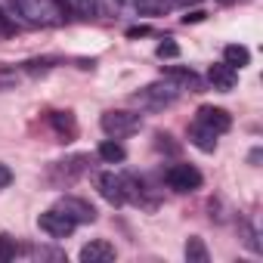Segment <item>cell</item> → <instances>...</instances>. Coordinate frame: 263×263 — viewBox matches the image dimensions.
<instances>
[{
	"instance_id": "cell-1",
	"label": "cell",
	"mask_w": 263,
	"mask_h": 263,
	"mask_svg": "<svg viewBox=\"0 0 263 263\" xmlns=\"http://www.w3.org/2000/svg\"><path fill=\"white\" fill-rule=\"evenodd\" d=\"M102 130L111 137V140H124V137H130V134H137L140 130V115H134V111H105L102 115Z\"/></svg>"
},
{
	"instance_id": "cell-2",
	"label": "cell",
	"mask_w": 263,
	"mask_h": 263,
	"mask_svg": "<svg viewBox=\"0 0 263 263\" xmlns=\"http://www.w3.org/2000/svg\"><path fill=\"white\" fill-rule=\"evenodd\" d=\"M164 180H167V186L174 192H195L204 183L201 174H198V167H192V164H174V167H167Z\"/></svg>"
},
{
	"instance_id": "cell-3",
	"label": "cell",
	"mask_w": 263,
	"mask_h": 263,
	"mask_svg": "<svg viewBox=\"0 0 263 263\" xmlns=\"http://www.w3.org/2000/svg\"><path fill=\"white\" fill-rule=\"evenodd\" d=\"M37 226L50 235V238H68L74 229H78V223L65 214V211H59V208H53V211H44L41 217H37Z\"/></svg>"
},
{
	"instance_id": "cell-4",
	"label": "cell",
	"mask_w": 263,
	"mask_h": 263,
	"mask_svg": "<svg viewBox=\"0 0 263 263\" xmlns=\"http://www.w3.org/2000/svg\"><path fill=\"white\" fill-rule=\"evenodd\" d=\"M96 189H99V195H102L108 204H124V201H127V198H124V177H118V174H111V171L96 174Z\"/></svg>"
},
{
	"instance_id": "cell-5",
	"label": "cell",
	"mask_w": 263,
	"mask_h": 263,
	"mask_svg": "<svg viewBox=\"0 0 263 263\" xmlns=\"http://www.w3.org/2000/svg\"><path fill=\"white\" fill-rule=\"evenodd\" d=\"M177 93H180L177 84H152V87H146L143 93H137V102L161 108V105H171V102L177 99Z\"/></svg>"
},
{
	"instance_id": "cell-6",
	"label": "cell",
	"mask_w": 263,
	"mask_h": 263,
	"mask_svg": "<svg viewBox=\"0 0 263 263\" xmlns=\"http://www.w3.org/2000/svg\"><path fill=\"white\" fill-rule=\"evenodd\" d=\"M198 121H201L204 127H211L217 137H220V134H226V130L232 127V118H229V111H226V108H214V105H204V108H198Z\"/></svg>"
},
{
	"instance_id": "cell-7",
	"label": "cell",
	"mask_w": 263,
	"mask_h": 263,
	"mask_svg": "<svg viewBox=\"0 0 263 263\" xmlns=\"http://www.w3.org/2000/svg\"><path fill=\"white\" fill-rule=\"evenodd\" d=\"M59 211H65L74 223H93L96 220V208L90 201H84V198H62Z\"/></svg>"
},
{
	"instance_id": "cell-8",
	"label": "cell",
	"mask_w": 263,
	"mask_h": 263,
	"mask_svg": "<svg viewBox=\"0 0 263 263\" xmlns=\"http://www.w3.org/2000/svg\"><path fill=\"white\" fill-rule=\"evenodd\" d=\"M81 260L84 263H111L115 260V248L105 238H96V241H90V245L81 248Z\"/></svg>"
},
{
	"instance_id": "cell-9",
	"label": "cell",
	"mask_w": 263,
	"mask_h": 263,
	"mask_svg": "<svg viewBox=\"0 0 263 263\" xmlns=\"http://www.w3.org/2000/svg\"><path fill=\"white\" fill-rule=\"evenodd\" d=\"M208 81L214 84V90H232L235 81H238V74H235V68H229L226 62H214V65L208 68Z\"/></svg>"
},
{
	"instance_id": "cell-10",
	"label": "cell",
	"mask_w": 263,
	"mask_h": 263,
	"mask_svg": "<svg viewBox=\"0 0 263 263\" xmlns=\"http://www.w3.org/2000/svg\"><path fill=\"white\" fill-rule=\"evenodd\" d=\"M189 143L195 146V149H201V152H214L217 149V134L211 127H204L201 121H195L192 127H189Z\"/></svg>"
},
{
	"instance_id": "cell-11",
	"label": "cell",
	"mask_w": 263,
	"mask_h": 263,
	"mask_svg": "<svg viewBox=\"0 0 263 263\" xmlns=\"http://www.w3.org/2000/svg\"><path fill=\"white\" fill-rule=\"evenodd\" d=\"M164 74L177 84V90H183V87H192L195 93L201 90V78H198L192 68H164Z\"/></svg>"
},
{
	"instance_id": "cell-12",
	"label": "cell",
	"mask_w": 263,
	"mask_h": 263,
	"mask_svg": "<svg viewBox=\"0 0 263 263\" xmlns=\"http://www.w3.org/2000/svg\"><path fill=\"white\" fill-rule=\"evenodd\" d=\"M223 62L229 65V68H245V65H251V50L248 47H241V44H229L226 50H223Z\"/></svg>"
},
{
	"instance_id": "cell-13",
	"label": "cell",
	"mask_w": 263,
	"mask_h": 263,
	"mask_svg": "<svg viewBox=\"0 0 263 263\" xmlns=\"http://www.w3.org/2000/svg\"><path fill=\"white\" fill-rule=\"evenodd\" d=\"M99 158L102 161H108V164H121L124 158H127V152H124V146L121 143H115V140H105V143H99Z\"/></svg>"
},
{
	"instance_id": "cell-14",
	"label": "cell",
	"mask_w": 263,
	"mask_h": 263,
	"mask_svg": "<svg viewBox=\"0 0 263 263\" xmlns=\"http://www.w3.org/2000/svg\"><path fill=\"white\" fill-rule=\"evenodd\" d=\"M186 260L189 263H208L211 260V254H208V248H204L201 238H189L186 241Z\"/></svg>"
},
{
	"instance_id": "cell-15",
	"label": "cell",
	"mask_w": 263,
	"mask_h": 263,
	"mask_svg": "<svg viewBox=\"0 0 263 263\" xmlns=\"http://www.w3.org/2000/svg\"><path fill=\"white\" fill-rule=\"evenodd\" d=\"M53 127L59 130L62 137H74V118H71V111H56L53 115Z\"/></svg>"
},
{
	"instance_id": "cell-16",
	"label": "cell",
	"mask_w": 263,
	"mask_h": 263,
	"mask_svg": "<svg viewBox=\"0 0 263 263\" xmlns=\"http://www.w3.org/2000/svg\"><path fill=\"white\" fill-rule=\"evenodd\" d=\"M16 254H19V248H16V238H13V235H7V232H0V263H10V260H16Z\"/></svg>"
},
{
	"instance_id": "cell-17",
	"label": "cell",
	"mask_w": 263,
	"mask_h": 263,
	"mask_svg": "<svg viewBox=\"0 0 263 263\" xmlns=\"http://www.w3.org/2000/svg\"><path fill=\"white\" fill-rule=\"evenodd\" d=\"M65 4H68L78 16H84V19H90V16L99 13V4H96V0H65Z\"/></svg>"
},
{
	"instance_id": "cell-18",
	"label": "cell",
	"mask_w": 263,
	"mask_h": 263,
	"mask_svg": "<svg viewBox=\"0 0 263 263\" xmlns=\"http://www.w3.org/2000/svg\"><path fill=\"white\" fill-rule=\"evenodd\" d=\"M155 53H158L161 59H177V56H180V44H174V41H161Z\"/></svg>"
},
{
	"instance_id": "cell-19",
	"label": "cell",
	"mask_w": 263,
	"mask_h": 263,
	"mask_svg": "<svg viewBox=\"0 0 263 263\" xmlns=\"http://www.w3.org/2000/svg\"><path fill=\"white\" fill-rule=\"evenodd\" d=\"M4 4L10 7V13H16L19 19H25L28 16V0H4Z\"/></svg>"
},
{
	"instance_id": "cell-20",
	"label": "cell",
	"mask_w": 263,
	"mask_h": 263,
	"mask_svg": "<svg viewBox=\"0 0 263 263\" xmlns=\"http://www.w3.org/2000/svg\"><path fill=\"white\" fill-rule=\"evenodd\" d=\"M10 183H13V171L7 164H0V189H7Z\"/></svg>"
},
{
	"instance_id": "cell-21",
	"label": "cell",
	"mask_w": 263,
	"mask_h": 263,
	"mask_svg": "<svg viewBox=\"0 0 263 263\" xmlns=\"http://www.w3.org/2000/svg\"><path fill=\"white\" fill-rule=\"evenodd\" d=\"M115 10H134V0H111Z\"/></svg>"
},
{
	"instance_id": "cell-22",
	"label": "cell",
	"mask_w": 263,
	"mask_h": 263,
	"mask_svg": "<svg viewBox=\"0 0 263 263\" xmlns=\"http://www.w3.org/2000/svg\"><path fill=\"white\" fill-rule=\"evenodd\" d=\"M180 4H186V0H180Z\"/></svg>"
},
{
	"instance_id": "cell-23",
	"label": "cell",
	"mask_w": 263,
	"mask_h": 263,
	"mask_svg": "<svg viewBox=\"0 0 263 263\" xmlns=\"http://www.w3.org/2000/svg\"><path fill=\"white\" fill-rule=\"evenodd\" d=\"M223 4H226V0H223Z\"/></svg>"
}]
</instances>
